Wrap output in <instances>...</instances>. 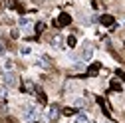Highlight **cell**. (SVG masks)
<instances>
[{
	"label": "cell",
	"mask_w": 125,
	"mask_h": 123,
	"mask_svg": "<svg viewBox=\"0 0 125 123\" xmlns=\"http://www.w3.org/2000/svg\"><path fill=\"white\" fill-rule=\"evenodd\" d=\"M4 54H6V50H4V46L0 44V56H4Z\"/></svg>",
	"instance_id": "18"
},
{
	"label": "cell",
	"mask_w": 125,
	"mask_h": 123,
	"mask_svg": "<svg viewBox=\"0 0 125 123\" xmlns=\"http://www.w3.org/2000/svg\"><path fill=\"white\" fill-rule=\"evenodd\" d=\"M58 117H60V109H58V107H50V119L56 121Z\"/></svg>",
	"instance_id": "8"
},
{
	"label": "cell",
	"mask_w": 125,
	"mask_h": 123,
	"mask_svg": "<svg viewBox=\"0 0 125 123\" xmlns=\"http://www.w3.org/2000/svg\"><path fill=\"white\" fill-rule=\"evenodd\" d=\"M75 123H89V117L85 113H80V115L75 117Z\"/></svg>",
	"instance_id": "9"
},
{
	"label": "cell",
	"mask_w": 125,
	"mask_h": 123,
	"mask_svg": "<svg viewBox=\"0 0 125 123\" xmlns=\"http://www.w3.org/2000/svg\"><path fill=\"white\" fill-rule=\"evenodd\" d=\"M42 30H44V24H42V22H40V24H38V26H36V32H42Z\"/></svg>",
	"instance_id": "17"
},
{
	"label": "cell",
	"mask_w": 125,
	"mask_h": 123,
	"mask_svg": "<svg viewBox=\"0 0 125 123\" xmlns=\"http://www.w3.org/2000/svg\"><path fill=\"white\" fill-rule=\"evenodd\" d=\"M97 70H99V64H93V66H89L87 75H95V73H97Z\"/></svg>",
	"instance_id": "12"
},
{
	"label": "cell",
	"mask_w": 125,
	"mask_h": 123,
	"mask_svg": "<svg viewBox=\"0 0 125 123\" xmlns=\"http://www.w3.org/2000/svg\"><path fill=\"white\" fill-rule=\"evenodd\" d=\"M30 26H32V22H30L28 18H20V28H22V30H28Z\"/></svg>",
	"instance_id": "10"
},
{
	"label": "cell",
	"mask_w": 125,
	"mask_h": 123,
	"mask_svg": "<svg viewBox=\"0 0 125 123\" xmlns=\"http://www.w3.org/2000/svg\"><path fill=\"white\" fill-rule=\"evenodd\" d=\"M66 42H68V46H70V48H73V46H75V38H73V36H70Z\"/></svg>",
	"instance_id": "15"
},
{
	"label": "cell",
	"mask_w": 125,
	"mask_h": 123,
	"mask_svg": "<svg viewBox=\"0 0 125 123\" xmlns=\"http://www.w3.org/2000/svg\"><path fill=\"white\" fill-rule=\"evenodd\" d=\"M111 89H113V91H121V85H119L117 82H113V83H111Z\"/></svg>",
	"instance_id": "16"
},
{
	"label": "cell",
	"mask_w": 125,
	"mask_h": 123,
	"mask_svg": "<svg viewBox=\"0 0 125 123\" xmlns=\"http://www.w3.org/2000/svg\"><path fill=\"white\" fill-rule=\"evenodd\" d=\"M58 24H60V26L70 24V16H68V14H62V16H60V20H58Z\"/></svg>",
	"instance_id": "11"
},
{
	"label": "cell",
	"mask_w": 125,
	"mask_h": 123,
	"mask_svg": "<svg viewBox=\"0 0 125 123\" xmlns=\"http://www.w3.org/2000/svg\"><path fill=\"white\" fill-rule=\"evenodd\" d=\"M2 83H4L6 87H14V85L18 83V80H16V75H14L12 72H8L6 75H2Z\"/></svg>",
	"instance_id": "2"
},
{
	"label": "cell",
	"mask_w": 125,
	"mask_h": 123,
	"mask_svg": "<svg viewBox=\"0 0 125 123\" xmlns=\"http://www.w3.org/2000/svg\"><path fill=\"white\" fill-rule=\"evenodd\" d=\"M36 115H38V107H36V105H26V107H24V119L32 121Z\"/></svg>",
	"instance_id": "1"
},
{
	"label": "cell",
	"mask_w": 125,
	"mask_h": 123,
	"mask_svg": "<svg viewBox=\"0 0 125 123\" xmlns=\"http://www.w3.org/2000/svg\"><path fill=\"white\" fill-rule=\"evenodd\" d=\"M4 70H8V72H10V70H14V62H12L10 58H6V60H4Z\"/></svg>",
	"instance_id": "13"
},
{
	"label": "cell",
	"mask_w": 125,
	"mask_h": 123,
	"mask_svg": "<svg viewBox=\"0 0 125 123\" xmlns=\"http://www.w3.org/2000/svg\"><path fill=\"white\" fill-rule=\"evenodd\" d=\"M91 54H93V48L89 44H85L83 48H82V60H89L91 58Z\"/></svg>",
	"instance_id": "4"
},
{
	"label": "cell",
	"mask_w": 125,
	"mask_h": 123,
	"mask_svg": "<svg viewBox=\"0 0 125 123\" xmlns=\"http://www.w3.org/2000/svg\"><path fill=\"white\" fill-rule=\"evenodd\" d=\"M113 16H109V14H105V16H101V24L103 26H113Z\"/></svg>",
	"instance_id": "6"
},
{
	"label": "cell",
	"mask_w": 125,
	"mask_h": 123,
	"mask_svg": "<svg viewBox=\"0 0 125 123\" xmlns=\"http://www.w3.org/2000/svg\"><path fill=\"white\" fill-rule=\"evenodd\" d=\"M34 91H36V95H38V101H40L42 105H46V101H48V99H46L44 91H42V89H34Z\"/></svg>",
	"instance_id": "7"
},
{
	"label": "cell",
	"mask_w": 125,
	"mask_h": 123,
	"mask_svg": "<svg viewBox=\"0 0 125 123\" xmlns=\"http://www.w3.org/2000/svg\"><path fill=\"white\" fill-rule=\"evenodd\" d=\"M36 66H38V68H44V70H48V68L52 66V64H50V58H48V56H40V58L36 60Z\"/></svg>",
	"instance_id": "3"
},
{
	"label": "cell",
	"mask_w": 125,
	"mask_h": 123,
	"mask_svg": "<svg viewBox=\"0 0 125 123\" xmlns=\"http://www.w3.org/2000/svg\"><path fill=\"white\" fill-rule=\"evenodd\" d=\"M85 105H87L85 97H77V99H73V107H75V109H83Z\"/></svg>",
	"instance_id": "5"
},
{
	"label": "cell",
	"mask_w": 125,
	"mask_h": 123,
	"mask_svg": "<svg viewBox=\"0 0 125 123\" xmlns=\"http://www.w3.org/2000/svg\"><path fill=\"white\" fill-rule=\"evenodd\" d=\"M52 46H54V48H62V36H54Z\"/></svg>",
	"instance_id": "14"
}]
</instances>
